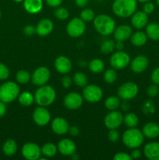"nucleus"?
<instances>
[{"label": "nucleus", "instance_id": "25", "mask_svg": "<svg viewBox=\"0 0 159 160\" xmlns=\"http://www.w3.org/2000/svg\"><path fill=\"white\" fill-rule=\"evenodd\" d=\"M147 40V36L142 31H137L130 37L131 43L135 46H142L146 43Z\"/></svg>", "mask_w": 159, "mask_h": 160}, {"label": "nucleus", "instance_id": "51", "mask_svg": "<svg viewBox=\"0 0 159 160\" xmlns=\"http://www.w3.org/2000/svg\"><path fill=\"white\" fill-rule=\"evenodd\" d=\"M75 2H76V4L77 6L84 7V6H85L87 4L88 0H75Z\"/></svg>", "mask_w": 159, "mask_h": 160}, {"label": "nucleus", "instance_id": "1", "mask_svg": "<svg viewBox=\"0 0 159 160\" xmlns=\"http://www.w3.org/2000/svg\"><path fill=\"white\" fill-rule=\"evenodd\" d=\"M56 93L55 89L49 85H42L37 88L34 94V100L39 106H50L55 100Z\"/></svg>", "mask_w": 159, "mask_h": 160}, {"label": "nucleus", "instance_id": "21", "mask_svg": "<svg viewBox=\"0 0 159 160\" xmlns=\"http://www.w3.org/2000/svg\"><path fill=\"white\" fill-rule=\"evenodd\" d=\"M55 67L59 73L65 74L70 73L72 69V63L65 56H59L55 61Z\"/></svg>", "mask_w": 159, "mask_h": 160}, {"label": "nucleus", "instance_id": "48", "mask_svg": "<svg viewBox=\"0 0 159 160\" xmlns=\"http://www.w3.org/2000/svg\"><path fill=\"white\" fill-rule=\"evenodd\" d=\"M130 156L131 158H132V159H138L139 158H140V156H141V152H140V150L137 149V148H133L132 152H131Z\"/></svg>", "mask_w": 159, "mask_h": 160}, {"label": "nucleus", "instance_id": "37", "mask_svg": "<svg viewBox=\"0 0 159 160\" xmlns=\"http://www.w3.org/2000/svg\"><path fill=\"white\" fill-rule=\"evenodd\" d=\"M95 17L94 12L91 9H85L81 12L80 18L84 20V22H89L94 20Z\"/></svg>", "mask_w": 159, "mask_h": 160}, {"label": "nucleus", "instance_id": "27", "mask_svg": "<svg viewBox=\"0 0 159 160\" xmlns=\"http://www.w3.org/2000/svg\"><path fill=\"white\" fill-rule=\"evenodd\" d=\"M17 145L12 139H9L3 145V152L8 156H12L17 152Z\"/></svg>", "mask_w": 159, "mask_h": 160}, {"label": "nucleus", "instance_id": "57", "mask_svg": "<svg viewBox=\"0 0 159 160\" xmlns=\"http://www.w3.org/2000/svg\"><path fill=\"white\" fill-rule=\"evenodd\" d=\"M0 18H1V12H0Z\"/></svg>", "mask_w": 159, "mask_h": 160}, {"label": "nucleus", "instance_id": "46", "mask_svg": "<svg viewBox=\"0 0 159 160\" xmlns=\"http://www.w3.org/2000/svg\"><path fill=\"white\" fill-rule=\"evenodd\" d=\"M72 82H73V80H72V78L69 76H65L62 80V86H63L65 88H70V86H71Z\"/></svg>", "mask_w": 159, "mask_h": 160}, {"label": "nucleus", "instance_id": "23", "mask_svg": "<svg viewBox=\"0 0 159 160\" xmlns=\"http://www.w3.org/2000/svg\"><path fill=\"white\" fill-rule=\"evenodd\" d=\"M143 136L150 139L156 138L159 136V126L155 123L150 122L144 125L142 131Z\"/></svg>", "mask_w": 159, "mask_h": 160}, {"label": "nucleus", "instance_id": "19", "mask_svg": "<svg viewBox=\"0 0 159 160\" xmlns=\"http://www.w3.org/2000/svg\"><path fill=\"white\" fill-rule=\"evenodd\" d=\"M54 28V23L50 19H43L40 20L36 27V33L38 35L47 36L52 31Z\"/></svg>", "mask_w": 159, "mask_h": 160}, {"label": "nucleus", "instance_id": "45", "mask_svg": "<svg viewBox=\"0 0 159 160\" xmlns=\"http://www.w3.org/2000/svg\"><path fill=\"white\" fill-rule=\"evenodd\" d=\"M151 81H153L154 84L159 85V67L156 68L155 70H153L152 73H151Z\"/></svg>", "mask_w": 159, "mask_h": 160}, {"label": "nucleus", "instance_id": "50", "mask_svg": "<svg viewBox=\"0 0 159 160\" xmlns=\"http://www.w3.org/2000/svg\"><path fill=\"white\" fill-rule=\"evenodd\" d=\"M6 111V105L4 104L3 102H0V117H2L5 115Z\"/></svg>", "mask_w": 159, "mask_h": 160}, {"label": "nucleus", "instance_id": "13", "mask_svg": "<svg viewBox=\"0 0 159 160\" xmlns=\"http://www.w3.org/2000/svg\"><path fill=\"white\" fill-rule=\"evenodd\" d=\"M33 119L36 124L43 127L49 123L51 120V114L44 106H39L34 109L33 112Z\"/></svg>", "mask_w": 159, "mask_h": 160}, {"label": "nucleus", "instance_id": "47", "mask_svg": "<svg viewBox=\"0 0 159 160\" xmlns=\"http://www.w3.org/2000/svg\"><path fill=\"white\" fill-rule=\"evenodd\" d=\"M69 133H70L72 136H73V137H76V136H77L80 133L79 128L76 126L70 127V128H69Z\"/></svg>", "mask_w": 159, "mask_h": 160}, {"label": "nucleus", "instance_id": "8", "mask_svg": "<svg viewBox=\"0 0 159 160\" xmlns=\"http://www.w3.org/2000/svg\"><path fill=\"white\" fill-rule=\"evenodd\" d=\"M130 62V57L123 51H118L112 55L110 58V64L114 69L122 70L126 68Z\"/></svg>", "mask_w": 159, "mask_h": 160}, {"label": "nucleus", "instance_id": "3", "mask_svg": "<svg viewBox=\"0 0 159 160\" xmlns=\"http://www.w3.org/2000/svg\"><path fill=\"white\" fill-rule=\"evenodd\" d=\"M95 30L101 35H109L115 28V20L105 14H100L94 19Z\"/></svg>", "mask_w": 159, "mask_h": 160}, {"label": "nucleus", "instance_id": "33", "mask_svg": "<svg viewBox=\"0 0 159 160\" xmlns=\"http://www.w3.org/2000/svg\"><path fill=\"white\" fill-rule=\"evenodd\" d=\"M115 48V43L112 40H106L101 44V51L103 54H109L112 52Z\"/></svg>", "mask_w": 159, "mask_h": 160}, {"label": "nucleus", "instance_id": "32", "mask_svg": "<svg viewBox=\"0 0 159 160\" xmlns=\"http://www.w3.org/2000/svg\"><path fill=\"white\" fill-rule=\"evenodd\" d=\"M120 100L116 96H110L105 100L104 106L109 110H115L119 106Z\"/></svg>", "mask_w": 159, "mask_h": 160}, {"label": "nucleus", "instance_id": "11", "mask_svg": "<svg viewBox=\"0 0 159 160\" xmlns=\"http://www.w3.org/2000/svg\"><path fill=\"white\" fill-rule=\"evenodd\" d=\"M123 116L118 111L112 110L104 117V125L108 129H117L123 122Z\"/></svg>", "mask_w": 159, "mask_h": 160}, {"label": "nucleus", "instance_id": "36", "mask_svg": "<svg viewBox=\"0 0 159 160\" xmlns=\"http://www.w3.org/2000/svg\"><path fill=\"white\" fill-rule=\"evenodd\" d=\"M117 78V73L114 69H108L104 73V80L108 84H112Z\"/></svg>", "mask_w": 159, "mask_h": 160}, {"label": "nucleus", "instance_id": "29", "mask_svg": "<svg viewBox=\"0 0 159 160\" xmlns=\"http://www.w3.org/2000/svg\"><path fill=\"white\" fill-rule=\"evenodd\" d=\"M19 102L23 106H30L34 101V96L29 92H23L19 95Z\"/></svg>", "mask_w": 159, "mask_h": 160}, {"label": "nucleus", "instance_id": "55", "mask_svg": "<svg viewBox=\"0 0 159 160\" xmlns=\"http://www.w3.org/2000/svg\"><path fill=\"white\" fill-rule=\"evenodd\" d=\"M14 1L17 2H22V1H23V0H14Z\"/></svg>", "mask_w": 159, "mask_h": 160}, {"label": "nucleus", "instance_id": "18", "mask_svg": "<svg viewBox=\"0 0 159 160\" xmlns=\"http://www.w3.org/2000/svg\"><path fill=\"white\" fill-rule=\"evenodd\" d=\"M114 38L117 42H124L132 35V29L128 25H120L114 30Z\"/></svg>", "mask_w": 159, "mask_h": 160}, {"label": "nucleus", "instance_id": "38", "mask_svg": "<svg viewBox=\"0 0 159 160\" xmlns=\"http://www.w3.org/2000/svg\"><path fill=\"white\" fill-rule=\"evenodd\" d=\"M69 11L65 8L59 7L55 10V16L59 20H65L69 17Z\"/></svg>", "mask_w": 159, "mask_h": 160}, {"label": "nucleus", "instance_id": "39", "mask_svg": "<svg viewBox=\"0 0 159 160\" xmlns=\"http://www.w3.org/2000/svg\"><path fill=\"white\" fill-rule=\"evenodd\" d=\"M159 92V88L157 86V84H151L149 87L147 89V94L148 95V96L153 98V97H155L156 95L158 94Z\"/></svg>", "mask_w": 159, "mask_h": 160}, {"label": "nucleus", "instance_id": "4", "mask_svg": "<svg viewBox=\"0 0 159 160\" xmlns=\"http://www.w3.org/2000/svg\"><path fill=\"white\" fill-rule=\"evenodd\" d=\"M143 134L142 131L135 128H129L124 132L123 135V142L129 148H137L143 144Z\"/></svg>", "mask_w": 159, "mask_h": 160}, {"label": "nucleus", "instance_id": "24", "mask_svg": "<svg viewBox=\"0 0 159 160\" xmlns=\"http://www.w3.org/2000/svg\"><path fill=\"white\" fill-rule=\"evenodd\" d=\"M23 6L30 13H37L41 10L43 2L42 0H24Z\"/></svg>", "mask_w": 159, "mask_h": 160}, {"label": "nucleus", "instance_id": "26", "mask_svg": "<svg viewBox=\"0 0 159 160\" xmlns=\"http://www.w3.org/2000/svg\"><path fill=\"white\" fill-rule=\"evenodd\" d=\"M146 34L151 40H159V24L154 22L149 23L147 26Z\"/></svg>", "mask_w": 159, "mask_h": 160}, {"label": "nucleus", "instance_id": "2", "mask_svg": "<svg viewBox=\"0 0 159 160\" xmlns=\"http://www.w3.org/2000/svg\"><path fill=\"white\" fill-rule=\"evenodd\" d=\"M137 6V0H115L112 9L118 17L127 18L136 12Z\"/></svg>", "mask_w": 159, "mask_h": 160}, {"label": "nucleus", "instance_id": "56", "mask_svg": "<svg viewBox=\"0 0 159 160\" xmlns=\"http://www.w3.org/2000/svg\"><path fill=\"white\" fill-rule=\"evenodd\" d=\"M156 2H157V5H158V6H159V0H156Z\"/></svg>", "mask_w": 159, "mask_h": 160}, {"label": "nucleus", "instance_id": "10", "mask_svg": "<svg viewBox=\"0 0 159 160\" xmlns=\"http://www.w3.org/2000/svg\"><path fill=\"white\" fill-rule=\"evenodd\" d=\"M84 98L89 102H98L101 99L103 93L101 89L95 84H89L84 87L83 92Z\"/></svg>", "mask_w": 159, "mask_h": 160}, {"label": "nucleus", "instance_id": "22", "mask_svg": "<svg viewBox=\"0 0 159 160\" xmlns=\"http://www.w3.org/2000/svg\"><path fill=\"white\" fill-rule=\"evenodd\" d=\"M143 153L150 160H159V143L150 142L144 146Z\"/></svg>", "mask_w": 159, "mask_h": 160}, {"label": "nucleus", "instance_id": "41", "mask_svg": "<svg viewBox=\"0 0 159 160\" xmlns=\"http://www.w3.org/2000/svg\"><path fill=\"white\" fill-rule=\"evenodd\" d=\"M9 76V70L8 67L3 63L0 62V80L7 79Z\"/></svg>", "mask_w": 159, "mask_h": 160}, {"label": "nucleus", "instance_id": "14", "mask_svg": "<svg viewBox=\"0 0 159 160\" xmlns=\"http://www.w3.org/2000/svg\"><path fill=\"white\" fill-rule=\"evenodd\" d=\"M83 104V98L80 94L71 92L65 95L64 98V106L69 109H79Z\"/></svg>", "mask_w": 159, "mask_h": 160}, {"label": "nucleus", "instance_id": "30", "mask_svg": "<svg viewBox=\"0 0 159 160\" xmlns=\"http://www.w3.org/2000/svg\"><path fill=\"white\" fill-rule=\"evenodd\" d=\"M58 148L53 143H46L41 148V153L46 157H53L57 152Z\"/></svg>", "mask_w": 159, "mask_h": 160}, {"label": "nucleus", "instance_id": "49", "mask_svg": "<svg viewBox=\"0 0 159 160\" xmlns=\"http://www.w3.org/2000/svg\"><path fill=\"white\" fill-rule=\"evenodd\" d=\"M62 0H46V2L48 3V6L51 7H58L62 3Z\"/></svg>", "mask_w": 159, "mask_h": 160}, {"label": "nucleus", "instance_id": "17", "mask_svg": "<svg viewBox=\"0 0 159 160\" xmlns=\"http://www.w3.org/2000/svg\"><path fill=\"white\" fill-rule=\"evenodd\" d=\"M149 61L145 56H137L131 61L130 67L132 71L136 73H140L144 71L147 67Z\"/></svg>", "mask_w": 159, "mask_h": 160}, {"label": "nucleus", "instance_id": "9", "mask_svg": "<svg viewBox=\"0 0 159 160\" xmlns=\"http://www.w3.org/2000/svg\"><path fill=\"white\" fill-rule=\"evenodd\" d=\"M50 79V70L46 67H40L36 69L31 76V81L35 86L45 85Z\"/></svg>", "mask_w": 159, "mask_h": 160}, {"label": "nucleus", "instance_id": "15", "mask_svg": "<svg viewBox=\"0 0 159 160\" xmlns=\"http://www.w3.org/2000/svg\"><path fill=\"white\" fill-rule=\"evenodd\" d=\"M58 150L62 155L65 156H71L76 152V144L69 138H64L59 142Z\"/></svg>", "mask_w": 159, "mask_h": 160}, {"label": "nucleus", "instance_id": "5", "mask_svg": "<svg viewBox=\"0 0 159 160\" xmlns=\"http://www.w3.org/2000/svg\"><path fill=\"white\" fill-rule=\"evenodd\" d=\"M20 94V88L12 81H8L0 87V100L3 102L14 101Z\"/></svg>", "mask_w": 159, "mask_h": 160}, {"label": "nucleus", "instance_id": "34", "mask_svg": "<svg viewBox=\"0 0 159 160\" xmlns=\"http://www.w3.org/2000/svg\"><path fill=\"white\" fill-rule=\"evenodd\" d=\"M16 79L20 84H26L31 80V76L26 70H19L16 75Z\"/></svg>", "mask_w": 159, "mask_h": 160}, {"label": "nucleus", "instance_id": "31", "mask_svg": "<svg viewBox=\"0 0 159 160\" xmlns=\"http://www.w3.org/2000/svg\"><path fill=\"white\" fill-rule=\"evenodd\" d=\"M123 121L126 126L129 128H136L138 124V117L136 114L132 113V112H129L127 113L123 118Z\"/></svg>", "mask_w": 159, "mask_h": 160}, {"label": "nucleus", "instance_id": "42", "mask_svg": "<svg viewBox=\"0 0 159 160\" xmlns=\"http://www.w3.org/2000/svg\"><path fill=\"white\" fill-rule=\"evenodd\" d=\"M114 160H131L130 155L127 154L126 152H118L114 156Z\"/></svg>", "mask_w": 159, "mask_h": 160}, {"label": "nucleus", "instance_id": "28", "mask_svg": "<svg viewBox=\"0 0 159 160\" xmlns=\"http://www.w3.org/2000/svg\"><path fill=\"white\" fill-rule=\"evenodd\" d=\"M104 68V63L101 59H94L89 63V70L94 73H98L103 71Z\"/></svg>", "mask_w": 159, "mask_h": 160}, {"label": "nucleus", "instance_id": "6", "mask_svg": "<svg viewBox=\"0 0 159 160\" xmlns=\"http://www.w3.org/2000/svg\"><path fill=\"white\" fill-rule=\"evenodd\" d=\"M138 86L133 82H126L122 84L118 89V95L125 101L131 100L138 94Z\"/></svg>", "mask_w": 159, "mask_h": 160}, {"label": "nucleus", "instance_id": "53", "mask_svg": "<svg viewBox=\"0 0 159 160\" xmlns=\"http://www.w3.org/2000/svg\"><path fill=\"white\" fill-rule=\"evenodd\" d=\"M122 108H123V109L124 111H127L128 109H129V105H128L127 102H125L123 103V106H122Z\"/></svg>", "mask_w": 159, "mask_h": 160}, {"label": "nucleus", "instance_id": "44", "mask_svg": "<svg viewBox=\"0 0 159 160\" xmlns=\"http://www.w3.org/2000/svg\"><path fill=\"white\" fill-rule=\"evenodd\" d=\"M23 33L26 36H32L36 33V28L32 25H27L23 28Z\"/></svg>", "mask_w": 159, "mask_h": 160}, {"label": "nucleus", "instance_id": "40", "mask_svg": "<svg viewBox=\"0 0 159 160\" xmlns=\"http://www.w3.org/2000/svg\"><path fill=\"white\" fill-rule=\"evenodd\" d=\"M108 137V139L110 142L115 143V142H117L119 140V133H118V131L116 129H111L109 130Z\"/></svg>", "mask_w": 159, "mask_h": 160}, {"label": "nucleus", "instance_id": "20", "mask_svg": "<svg viewBox=\"0 0 159 160\" xmlns=\"http://www.w3.org/2000/svg\"><path fill=\"white\" fill-rule=\"evenodd\" d=\"M132 19H131V23L132 26L137 29H141L144 28L148 23V17L147 14L143 11H138L135 12L132 14Z\"/></svg>", "mask_w": 159, "mask_h": 160}, {"label": "nucleus", "instance_id": "52", "mask_svg": "<svg viewBox=\"0 0 159 160\" xmlns=\"http://www.w3.org/2000/svg\"><path fill=\"white\" fill-rule=\"evenodd\" d=\"M115 48L118 51H123V48H124V44H123V42H117V43L115 44Z\"/></svg>", "mask_w": 159, "mask_h": 160}, {"label": "nucleus", "instance_id": "43", "mask_svg": "<svg viewBox=\"0 0 159 160\" xmlns=\"http://www.w3.org/2000/svg\"><path fill=\"white\" fill-rule=\"evenodd\" d=\"M143 10L147 14L152 13L154 10V5L151 2H145L144 6H143Z\"/></svg>", "mask_w": 159, "mask_h": 160}, {"label": "nucleus", "instance_id": "16", "mask_svg": "<svg viewBox=\"0 0 159 160\" xmlns=\"http://www.w3.org/2000/svg\"><path fill=\"white\" fill-rule=\"evenodd\" d=\"M69 123L66 120L62 117H56L51 122V129L53 132L59 135L66 134L69 132Z\"/></svg>", "mask_w": 159, "mask_h": 160}, {"label": "nucleus", "instance_id": "54", "mask_svg": "<svg viewBox=\"0 0 159 160\" xmlns=\"http://www.w3.org/2000/svg\"><path fill=\"white\" fill-rule=\"evenodd\" d=\"M137 1L140 2H151V0H137Z\"/></svg>", "mask_w": 159, "mask_h": 160}, {"label": "nucleus", "instance_id": "7", "mask_svg": "<svg viewBox=\"0 0 159 160\" xmlns=\"http://www.w3.org/2000/svg\"><path fill=\"white\" fill-rule=\"evenodd\" d=\"M86 30V25L81 18H73L69 22L66 27V31L70 37L78 38L82 35Z\"/></svg>", "mask_w": 159, "mask_h": 160}, {"label": "nucleus", "instance_id": "12", "mask_svg": "<svg viewBox=\"0 0 159 160\" xmlns=\"http://www.w3.org/2000/svg\"><path fill=\"white\" fill-rule=\"evenodd\" d=\"M22 155L28 160H37L41 155V148L35 143H26L22 148Z\"/></svg>", "mask_w": 159, "mask_h": 160}, {"label": "nucleus", "instance_id": "35", "mask_svg": "<svg viewBox=\"0 0 159 160\" xmlns=\"http://www.w3.org/2000/svg\"><path fill=\"white\" fill-rule=\"evenodd\" d=\"M73 81L78 87H85L87 84V78L84 73L77 72L73 76Z\"/></svg>", "mask_w": 159, "mask_h": 160}]
</instances>
